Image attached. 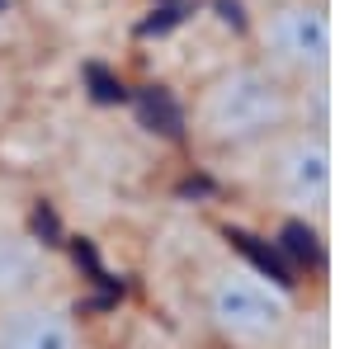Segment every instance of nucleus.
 Returning a JSON list of instances; mask_svg holds the SVG:
<instances>
[{"label": "nucleus", "mask_w": 354, "mask_h": 349, "mask_svg": "<svg viewBox=\"0 0 354 349\" xmlns=\"http://www.w3.org/2000/svg\"><path fill=\"white\" fill-rule=\"evenodd\" d=\"M312 100L317 95H307L302 85H293L274 66H265L255 53H245L236 62L218 66V71H208L189 90L185 133L203 156L245 161L250 151H260L288 123L322 118V109H312Z\"/></svg>", "instance_id": "nucleus-1"}, {"label": "nucleus", "mask_w": 354, "mask_h": 349, "mask_svg": "<svg viewBox=\"0 0 354 349\" xmlns=\"http://www.w3.org/2000/svg\"><path fill=\"white\" fill-rule=\"evenodd\" d=\"M194 307L218 349H283L298 330L293 297L241 255L203 265L194 283Z\"/></svg>", "instance_id": "nucleus-2"}, {"label": "nucleus", "mask_w": 354, "mask_h": 349, "mask_svg": "<svg viewBox=\"0 0 354 349\" xmlns=\"http://www.w3.org/2000/svg\"><path fill=\"white\" fill-rule=\"evenodd\" d=\"M260 198L293 222H326L335 198V147L326 118H298L245 156Z\"/></svg>", "instance_id": "nucleus-3"}, {"label": "nucleus", "mask_w": 354, "mask_h": 349, "mask_svg": "<svg viewBox=\"0 0 354 349\" xmlns=\"http://www.w3.org/2000/svg\"><path fill=\"white\" fill-rule=\"evenodd\" d=\"M250 53L279 76L302 85L307 95L326 100L335 24L326 0H265L250 15Z\"/></svg>", "instance_id": "nucleus-4"}, {"label": "nucleus", "mask_w": 354, "mask_h": 349, "mask_svg": "<svg viewBox=\"0 0 354 349\" xmlns=\"http://www.w3.org/2000/svg\"><path fill=\"white\" fill-rule=\"evenodd\" d=\"M0 349H95L90 321L71 288L0 302Z\"/></svg>", "instance_id": "nucleus-5"}, {"label": "nucleus", "mask_w": 354, "mask_h": 349, "mask_svg": "<svg viewBox=\"0 0 354 349\" xmlns=\"http://www.w3.org/2000/svg\"><path fill=\"white\" fill-rule=\"evenodd\" d=\"M48 288H71L62 260L53 255V245H43L24 222L0 217V302L5 297H28L48 293Z\"/></svg>", "instance_id": "nucleus-6"}]
</instances>
